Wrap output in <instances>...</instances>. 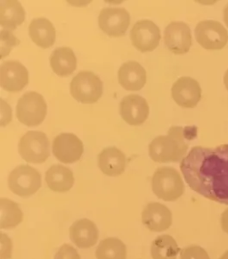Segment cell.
<instances>
[{
  "mask_svg": "<svg viewBox=\"0 0 228 259\" xmlns=\"http://www.w3.org/2000/svg\"><path fill=\"white\" fill-rule=\"evenodd\" d=\"M188 186L202 197L228 205V144L194 147L181 161Z\"/></svg>",
  "mask_w": 228,
  "mask_h": 259,
  "instance_id": "cell-1",
  "label": "cell"
},
{
  "mask_svg": "<svg viewBox=\"0 0 228 259\" xmlns=\"http://www.w3.org/2000/svg\"><path fill=\"white\" fill-rule=\"evenodd\" d=\"M194 127L183 128L179 126L171 127L167 135L158 136L149 145V156L157 163L179 162L186 157L188 142L193 137L191 130Z\"/></svg>",
  "mask_w": 228,
  "mask_h": 259,
  "instance_id": "cell-2",
  "label": "cell"
},
{
  "mask_svg": "<svg viewBox=\"0 0 228 259\" xmlns=\"http://www.w3.org/2000/svg\"><path fill=\"white\" fill-rule=\"evenodd\" d=\"M153 193L164 201H175L182 196L185 185L179 171L175 168H158L152 176Z\"/></svg>",
  "mask_w": 228,
  "mask_h": 259,
  "instance_id": "cell-3",
  "label": "cell"
},
{
  "mask_svg": "<svg viewBox=\"0 0 228 259\" xmlns=\"http://www.w3.org/2000/svg\"><path fill=\"white\" fill-rule=\"evenodd\" d=\"M70 91L73 99L83 104H93L103 95V82L92 72H80L73 78Z\"/></svg>",
  "mask_w": 228,
  "mask_h": 259,
  "instance_id": "cell-4",
  "label": "cell"
},
{
  "mask_svg": "<svg viewBox=\"0 0 228 259\" xmlns=\"http://www.w3.org/2000/svg\"><path fill=\"white\" fill-rule=\"evenodd\" d=\"M50 144L46 134L39 131L28 132L21 138L18 149L28 163L42 164L50 156Z\"/></svg>",
  "mask_w": 228,
  "mask_h": 259,
  "instance_id": "cell-5",
  "label": "cell"
},
{
  "mask_svg": "<svg viewBox=\"0 0 228 259\" xmlns=\"http://www.w3.org/2000/svg\"><path fill=\"white\" fill-rule=\"evenodd\" d=\"M47 106L44 98L37 92H27L19 99L16 116L24 125H39L46 117Z\"/></svg>",
  "mask_w": 228,
  "mask_h": 259,
  "instance_id": "cell-6",
  "label": "cell"
},
{
  "mask_svg": "<svg viewBox=\"0 0 228 259\" xmlns=\"http://www.w3.org/2000/svg\"><path fill=\"white\" fill-rule=\"evenodd\" d=\"M41 186V176L38 170L27 164L15 168L8 177V187L20 197H30Z\"/></svg>",
  "mask_w": 228,
  "mask_h": 259,
  "instance_id": "cell-7",
  "label": "cell"
},
{
  "mask_svg": "<svg viewBox=\"0 0 228 259\" xmlns=\"http://www.w3.org/2000/svg\"><path fill=\"white\" fill-rule=\"evenodd\" d=\"M195 38L206 50H222L228 42V32L220 23L212 20L200 22L195 28Z\"/></svg>",
  "mask_w": 228,
  "mask_h": 259,
  "instance_id": "cell-8",
  "label": "cell"
},
{
  "mask_svg": "<svg viewBox=\"0 0 228 259\" xmlns=\"http://www.w3.org/2000/svg\"><path fill=\"white\" fill-rule=\"evenodd\" d=\"M130 38L137 50L141 52H150L160 44V29L150 20H141L132 28Z\"/></svg>",
  "mask_w": 228,
  "mask_h": 259,
  "instance_id": "cell-9",
  "label": "cell"
},
{
  "mask_svg": "<svg viewBox=\"0 0 228 259\" xmlns=\"http://www.w3.org/2000/svg\"><path fill=\"white\" fill-rule=\"evenodd\" d=\"M130 24V13L125 8H104L99 14V27L110 37L125 35Z\"/></svg>",
  "mask_w": 228,
  "mask_h": 259,
  "instance_id": "cell-10",
  "label": "cell"
},
{
  "mask_svg": "<svg viewBox=\"0 0 228 259\" xmlns=\"http://www.w3.org/2000/svg\"><path fill=\"white\" fill-rule=\"evenodd\" d=\"M29 82V73L20 62L9 60L0 66V85L5 91L18 92Z\"/></svg>",
  "mask_w": 228,
  "mask_h": 259,
  "instance_id": "cell-11",
  "label": "cell"
},
{
  "mask_svg": "<svg viewBox=\"0 0 228 259\" xmlns=\"http://www.w3.org/2000/svg\"><path fill=\"white\" fill-rule=\"evenodd\" d=\"M83 151V143L75 134H59L53 140V156L62 163H75L81 157Z\"/></svg>",
  "mask_w": 228,
  "mask_h": 259,
  "instance_id": "cell-12",
  "label": "cell"
},
{
  "mask_svg": "<svg viewBox=\"0 0 228 259\" xmlns=\"http://www.w3.org/2000/svg\"><path fill=\"white\" fill-rule=\"evenodd\" d=\"M176 103L185 108H194L202 98V89L197 80L190 77H181L171 89Z\"/></svg>",
  "mask_w": 228,
  "mask_h": 259,
  "instance_id": "cell-13",
  "label": "cell"
},
{
  "mask_svg": "<svg viewBox=\"0 0 228 259\" xmlns=\"http://www.w3.org/2000/svg\"><path fill=\"white\" fill-rule=\"evenodd\" d=\"M164 42L167 49L174 54L187 53L192 46L190 28L186 23L172 22L165 29Z\"/></svg>",
  "mask_w": 228,
  "mask_h": 259,
  "instance_id": "cell-14",
  "label": "cell"
},
{
  "mask_svg": "<svg viewBox=\"0 0 228 259\" xmlns=\"http://www.w3.org/2000/svg\"><path fill=\"white\" fill-rule=\"evenodd\" d=\"M120 114L130 125H140L148 118V103L141 96H126L120 104Z\"/></svg>",
  "mask_w": 228,
  "mask_h": 259,
  "instance_id": "cell-15",
  "label": "cell"
},
{
  "mask_svg": "<svg viewBox=\"0 0 228 259\" xmlns=\"http://www.w3.org/2000/svg\"><path fill=\"white\" fill-rule=\"evenodd\" d=\"M142 222L152 232H163L172 225V213L160 203H149L142 213Z\"/></svg>",
  "mask_w": 228,
  "mask_h": 259,
  "instance_id": "cell-16",
  "label": "cell"
},
{
  "mask_svg": "<svg viewBox=\"0 0 228 259\" xmlns=\"http://www.w3.org/2000/svg\"><path fill=\"white\" fill-rule=\"evenodd\" d=\"M119 82L123 88L130 92L140 91L146 82V72L136 61L124 63L118 73Z\"/></svg>",
  "mask_w": 228,
  "mask_h": 259,
  "instance_id": "cell-17",
  "label": "cell"
},
{
  "mask_svg": "<svg viewBox=\"0 0 228 259\" xmlns=\"http://www.w3.org/2000/svg\"><path fill=\"white\" fill-rule=\"evenodd\" d=\"M98 229L88 219H80L70 228V238L80 248H91L98 240Z\"/></svg>",
  "mask_w": 228,
  "mask_h": 259,
  "instance_id": "cell-18",
  "label": "cell"
},
{
  "mask_svg": "<svg viewBox=\"0 0 228 259\" xmlns=\"http://www.w3.org/2000/svg\"><path fill=\"white\" fill-rule=\"evenodd\" d=\"M98 166L106 176H121L125 171V155L115 147L106 148L98 155Z\"/></svg>",
  "mask_w": 228,
  "mask_h": 259,
  "instance_id": "cell-19",
  "label": "cell"
},
{
  "mask_svg": "<svg viewBox=\"0 0 228 259\" xmlns=\"http://www.w3.org/2000/svg\"><path fill=\"white\" fill-rule=\"evenodd\" d=\"M29 34L32 41L42 49L53 46L56 38V32L53 23L46 18H36L29 26Z\"/></svg>",
  "mask_w": 228,
  "mask_h": 259,
  "instance_id": "cell-20",
  "label": "cell"
},
{
  "mask_svg": "<svg viewBox=\"0 0 228 259\" xmlns=\"http://www.w3.org/2000/svg\"><path fill=\"white\" fill-rule=\"evenodd\" d=\"M25 20V11L19 1L4 0L0 2V25L2 29L14 31Z\"/></svg>",
  "mask_w": 228,
  "mask_h": 259,
  "instance_id": "cell-21",
  "label": "cell"
},
{
  "mask_svg": "<svg viewBox=\"0 0 228 259\" xmlns=\"http://www.w3.org/2000/svg\"><path fill=\"white\" fill-rule=\"evenodd\" d=\"M50 65L53 73L61 77L71 75L77 68V58L72 49L61 47L53 51L50 57Z\"/></svg>",
  "mask_w": 228,
  "mask_h": 259,
  "instance_id": "cell-22",
  "label": "cell"
},
{
  "mask_svg": "<svg viewBox=\"0 0 228 259\" xmlns=\"http://www.w3.org/2000/svg\"><path fill=\"white\" fill-rule=\"evenodd\" d=\"M46 183L51 191L66 192L74 184L73 172L62 164H53L46 171Z\"/></svg>",
  "mask_w": 228,
  "mask_h": 259,
  "instance_id": "cell-23",
  "label": "cell"
},
{
  "mask_svg": "<svg viewBox=\"0 0 228 259\" xmlns=\"http://www.w3.org/2000/svg\"><path fill=\"white\" fill-rule=\"evenodd\" d=\"M179 252V245L170 235H160L152 241L151 254L153 259H177Z\"/></svg>",
  "mask_w": 228,
  "mask_h": 259,
  "instance_id": "cell-24",
  "label": "cell"
},
{
  "mask_svg": "<svg viewBox=\"0 0 228 259\" xmlns=\"http://www.w3.org/2000/svg\"><path fill=\"white\" fill-rule=\"evenodd\" d=\"M95 256L97 259H126L127 247L117 238H107L99 244Z\"/></svg>",
  "mask_w": 228,
  "mask_h": 259,
  "instance_id": "cell-25",
  "label": "cell"
},
{
  "mask_svg": "<svg viewBox=\"0 0 228 259\" xmlns=\"http://www.w3.org/2000/svg\"><path fill=\"white\" fill-rule=\"evenodd\" d=\"M0 208H1V219H0V228H15L20 223L23 221V214L19 206L16 202L7 199H0Z\"/></svg>",
  "mask_w": 228,
  "mask_h": 259,
  "instance_id": "cell-26",
  "label": "cell"
},
{
  "mask_svg": "<svg viewBox=\"0 0 228 259\" xmlns=\"http://www.w3.org/2000/svg\"><path fill=\"white\" fill-rule=\"evenodd\" d=\"M0 42H1V58H4L5 57L8 56V54L10 53V51L14 47L19 45L20 40L13 34L12 31L2 29L1 34H0Z\"/></svg>",
  "mask_w": 228,
  "mask_h": 259,
  "instance_id": "cell-27",
  "label": "cell"
},
{
  "mask_svg": "<svg viewBox=\"0 0 228 259\" xmlns=\"http://www.w3.org/2000/svg\"><path fill=\"white\" fill-rule=\"evenodd\" d=\"M180 259H210L204 248L193 245L183 248L180 253Z\"/></svg>",
  "mask_w": 228,
  "mask_h": 259,
  "instance_id": "cell-28",
  "label": "cell"
},
{
  "mask_svg": "<svg viewBox=\"0 0 228 259\" xmlns=\"http://www.w3.org/2000/svg\"><path fill=\"white\" fill-rule=\"evenodd\" d=\"M54 259H80V256L75 248L69 244H65L59 248Z\"/></svg>",
  "mask_w": 228,
  "mask_h": 259,
  "instance_id": "cell-29",
  "label": "cell"
},
{
  "mask_svg": "<svg viewBox=\"0 0 228 259\" xmlns=\"http://www.w3.org/2000/svg\"><path fill=\"white\" fill-rule=\"evenodd\" d=\"M221 227L224 233L228 234V208L224 210L221 215Z\"/></svg>",
  "mask_w": 228,
  "mask_h": 259,
  "instance_id": "cell-30",
  "label": "cell"
},
{
  "mask_svg": "<svg viewBox=\"0 0 228 259\" xmlns=\"http://www.w3.org/2000/svg\"><path fill=\"white\" fill-rule=\"evenodd\" d=\"M224 21L225 25L228 27V5L224 9Z\"/></svg>",
  "mask_w": 228,
  "mask_h": 259,
  "instance_id": "cell-31",
  "label": "cell"
},
{
  "mask_svg": "<svg viewBox=\"0 0 228 259\" xmlns=\"http://www.w3.org/2000/svg\"><path fill=\"white\" fill-rule=\"evenodd\" d=\"M224 85H225V88H226L228 92V70L225 72V73H224Z\"/></svg>",
  "mask_w": 228,
  "mask_h": 259,
  "instance_id": "cell-32",
  "label": "cell"
},
{
  "mask_svg": "<svg viewBox=\"0 0 228 259\" xmlns=\"http://www.w3.org/2000/svg\"><path fill=\"white\" fill-rule=\"evenodd\" d=\"M219 259H228V250L224 252V254L221 255V257Z\"/></svg>",
  "mask_w": 228,
  "mask_h": 259,
  "instance_id": "cell-33",
  "label": "cell"
}]
</instances>
